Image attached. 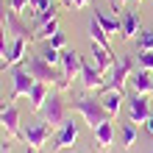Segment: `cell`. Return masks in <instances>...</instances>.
Returning <instances> with one entry per match:
<instances>
[{
  "mask_svg": "<svg viewBox=\"0 0 153 153\" xmlns=\"http://www.w3.org/2000/svg\"><path fill=\"white\" fill-rule=\"evenodd\" d=\"M139 14L137 11H125V17H123V28H120V36H123V42H131L134 36L139 33Z\"/></svg>",
  "mask_w": 153,
  "mask_h": 153,
  "instance_id": "9a60e30c",
  "label": "cell"
},
{
  "mask_svg": "<svg viewBox=\"0 0 153 153\" xmlns=\"http://www.w3.org/2000/svg\"><path fill=\"white\" fill-rule=\"evenodd\" d=\"M64 45H67V36L61 31H56L53 33V36L48 39V48H56V50H64Z\"/></svg>",
  "mask_w": 153,
  "mask_h": 153,
  "instance_id": "484cf974",
  "label": "cell"
},
{
  "mask_svg": "<svg viewBox=\"0 0 153 153\" xmlns=\"http://www.w3.org/2000/svg\"><path fill=\"white\" fill-rule=\"evenodd\" d=\"M50 92H53V86H48V84H42V81H36V84H33V89L28 92L31 109H33V111H39L42 106H45V100L50 97Z\"/></svg>",
  "mask_w": 153,
  "mask_h": 153,
  "instance_id": "e0dca14e",
  "label": "cell"
},
{
  "mask_svg": "<svg viewBox=\"0 0 153 153\" xmlns=\"http://www.w3.org/2000/svg\"><path fill=\"white\" fill-rule=\"evenodd\" d=\"M100 100H103V106H106V111H109L111 117H117V114H120V109H123V100H128V97H125V92L111 89V92H100Z\"/></svg>",
  "mask_w": 153,
  "mask_h": 153,
  "instance_id": "ac0fdd59",
  "label": "cell"
},
{
  "mask_svg": "<svg viewBox=\"0 0 153 153\" xmlns=\"http://www.w3.org/2000/svg\"><path fill=\"white\" fill-rule=\"evenodd\" d=\"M36 78H33L25 67H11V100H20V97H28V92L33 89Z\"/></svg>",
  "mask_w": 153,
  "mask_h": 153,
  "instance_id": "ba28073f",
  "label": "cell"
},
{
  "mask_svg": "<svg viewBox=\"0 0 153 153\" xmlns=\"http://www.w3.org/2000/svg\"><path fill=\"white\" fill-rule=\"evenodd\" d=\"M42 59L48 61V64H53V67H61V50H56V48H48L42 53Z\"/></svg>",
  "mask_w": 153,
  "mask_h": 153,
  "instance_id": "603a6c76",
  "label": "cell"
},
{
  "mask_svg": "<svg viewBox=\"0 0 153 153\" xmlns=\"http://www.w3.org/2000/svg\"><path fill=\"white\" fill-rule=\"evenodd\" d=\"M0 153H11V150H8V145H3V148H0Z\"/></svg>",
  "mask_w": 153,
  "mask_h": 153,
  "instance_id": "836d02e7",
  "label": "cell"
},
{
  "mask_svg": "<svg viewBox=\"0 0 153 153\" xmlns=\"http://www.w3.org/2000/svg\"><path fill=\"white\" fill-rule=\"evenodd\" d=\"M70 109H75L81 117H84V123L92 131L97 128V125H103L106 120H114V117L106 111L100 95H92V92H86V95H81V97H73V100H70Z\"/></svg>",
  "mask_w": 153,
  "mask_h": 153,
  "instance_id": "6da1fadb",
  "label": "cell"
},
{
  "mask_svg": "<svg viewBox=\"0 0 153 153\" xmlns=\"http://www.w3.org/2000/svg\"><path fill=\"white\" fill-rule=\"evenodd\" d=\"M3 25H6V31L11 33L14 39H31V36H33V31L20 20V14H17V11H11V8H8V14H6V22H3Z\"/></svg>",
  "mask_w": 153,
  "mask_h": 153,
  "instance_id": "5bb4252c",
  "label": "cell"
},
{
  "mask_svg": "<svg viewBox=\"0 0 153 153\" xmlns=\"http://www.w3.org/2000/svg\"><path fill=\"white\" fill-rule=\"evenodd\" d=\"M0 128L6 131L8 139H17L22 142V128H20V109H17V103H6L3 111H0Z\"/></svg>",
  "mask_w": 153,
  "mask_h": 153,
  "instance_id": "52a82bcc",
  "label": "cell"
},
{
  "mask_svg": "<svg viewBox=\"0 0 153 153\" xmlns=\"http://www.w3.org/2000/svg\"><path fill=\"white\" fill-rule=\"evenodd\" d=\"M137 3H142V0H137Z\"/></svg>",
  "mask_w": 153,
  "mask_h": 153,
  "instance_id": "f35d334b",
  "label": "cell"
},
{
  "mask_svg": "<svg viewBox=\"0 0 153 153\" xmlns=\"http://www.w3.org/2000/svg\"><path fill=\"white\" fill-rule=\"evenodd\" d=\"M3 106H6V100H3V97H0V111H3Z\"/></svg>",
  "mask_w": 153,
  "mask_h": 153,
  "instance_id": "e575fe53",
  "label": "cell"
},
{
  "mask_svg": "<svg viewBox=\"0 0 153 153\" xmlns=\"http://www.w3.org/2000/svg\"><path fill=\"white\" fill-rule=\"evenodd\" d=\"M139 70H150L153 73V50H142L139 53Z\"/></svg>",
  "mask_w": 153,
  "mask_h": 153,
  "instance_id": "4316f807",
  "label": "cell"
},
{
  "mask_svg": "<svg viewBox=\"0 0 153 153\" xmlns=\"http://www.w3.org/2000/svg\"><path fill=\"white\" fill-rule=\"evenodd\" d=\"M148 117H150V100H148V95H137V92H134L128 97V120L134 125H142V123H148Z\"/></svg>",
  "mask_w": 153,
  "mask_h": 153,
  "instance_id": "9c48e42d",
  "label": "cell"
},
{
  "mask_svg": "<svg viewBox=\"0 0 153 153\" xmlns=\"http://www.w3.org/2000/svg\"><path fill=\"white\" fill-rule=\"evenodd\" d=\"M134 70H137L134 59H131V56H120V59L114 61V67L103 75V89H100V92H111V89L123 92L125 84H128V78L134 75ZM100 92H97V95H100Z\"/></svg>",
  "mask_w": 153,
  "mask_h": 153,
  "instance_id": "3957f363",
  "label": "cell"
},
{
  "mask_svg": "<svg viewBox=\"0 0 153 153\" xmlns=\"http://www.w3.org/2000/svg\"><path fill=\"white\" fill-rule=\"evenodd\" d=\"M59 31V17H53V20H48V22H42L36 31H33V36H31V45L33 42H48L53 33Z\"/></svg>",
  "mask_w": 153,
  "mask_h": 153,
  "instance_id": "d6986e66",
  "label": "cell"
},
{
  "mask_svg": "<svg viewBox=\"0 0 153 153\" xmlns=\"http://www.w3.org/2000/svg\"><path fill=\"white\" fill-rule=\"evenodd\" d=\"M25 70L36 78V81H42V84H48V86H56L59 92H64L67 89V84H64V75H61V67H53V64H48L42 56H28L25 59Z\"/></svg>",
  "mask_w": 153,
  "mask_h": 153,
  "instance_id": "7a4b0ae2",
  "label": "cell"
},
{
  "mask_svg": "<svg viewBox=\"0 0 153 153\" xmlns=\"http://www.w3.org/2000/svg\"><path fill=\"white\" fill-rule=\"evenodd\" d=\"M109 6H111V11H117V8H120V3H117V0H109Z\"/></svg>",
  "mask_w": 153,
  "mask_h": 153,
  "instance_id": "d6a6232c",
  "label": "cell"
},
{
  "mask_svg": "<svg viewBox=\"0 0 153 153\" xmlns=\"http://www.w3.org/2000/svg\"><path fill=\"white\" fill-rule=\"evenodd\" d=\"M137 48H139V53H142V50H153V31L139 33V39H137Z\"/></svg>",
  "mask_w": 153,
  "mask_h": 153,
  "instance_id": "cb8c5ba5",
  "label": "cell"
},
{
  "mask_svg": "<svg viewBox=\"0 0 153 153\" xmlns=\"http://www.w3.org/2000/svg\"><path fill=\"white\" fill-rule=\"evenodd\" d=\"M39 3H42V0H28V11H36Z\"/></svg>",
  "mask_w": 153,
  "mask_h": 153,
  "instance_id": "4dcf8cb0",
  "label": "cell"
},
{
  "mask_svg": "<svg viewBox=\"0 0 153 153\" xmlns=\"http://www.w3.org/2000/svg\"><path fill=\"white\" fill-rule=\"evenodd\" d=\"M6 14H8V8H6V0H0V20L6 22Z\"/></svg>",
  "mask_w": 153,
  "mask_h": 153,
  "instance_id": "f546056e",
  "label": "cell"
},
{
  "mask_svg": "<svg viewBox=\"0 0 153 153\" xmlns=\"http://www.w3.org/2000/svg\"><path fill=\"white\" fill-rule=\"evenodd\" d=\"M8 8L17 11V14H22L25 8H28V0H8Z\"/></svg>",
  "mask_w": 153,
  "mask_h": 153,
  "instance_id": "83f0119b",
  "label": "cell"
},
{
  "mask_svg": "<svg viewBox=\"0 0 153 153\" xmlns=\"http://www.w3.org/2000/svg\"><path fill=\"white\" fill-rule=\"evenodd\" d=\"M81 86L86 92H100L103 89V73L89 61H81Z\"/></svg>",
  "mask_w": 153,
  "mask_h": 153,
  "instance_id": "7c38bea8",
  "label": "cell"
},
{
  "mask_svg": "<svg viewBox=\"0 0 153 153\" xmlns=\"http://www.w3.org/2000/svg\"><path fill=\"white\" fill-rule=\"evenodd\" d=\"M78 134H81V123L73 120V117H67L64 125H61V128L56 131V137H53V153L73 148L75 142H78Z\"/></svg>",
  "mask_w": 153,
  "mask_h": 153,
  "instance_id": "8992f818",
  "label": "cell"
},
{
  "mask_svg": "<svg viewBox=\"0 0 153 153\" xmlns=\"http://www.w3.org/2000/svg\"><path fill=\"white\" fill-rule=\"evenodd\" d=\"M67 6H70V8H75V11H81V8H86V6H89V0H67Z\"/></svg>",
  "mask_w": 153,
  "mask_h": 153,
  "instance_id": "f1b7e54d",
  "label": "cell"
},
{
  "mask_svg": "<svg viewBox=\"0 0 153 153\" xmlns=\"http://www.w3.org/2000/svg\"><path fill=\"white\" fill-rule=\"evenodd\" d=\"M92 134H95L97 148H100V150H109V148H111V142H114V123H111V120H106L103 125H97Z\"/></svg>",
  "mask_w": 153,
  "mask_h": 153,
  "instance_id": "2e32d148",
  "label": "cell"
},
{
  "mask_svg": "<svg viewBox=\"0 0 153 153\" xmlns=\"http://www.w3.org/2000/svg\"><path fill=\"white\" fill-rule=\"evenodd\" d=\"M0 131H3V128H0Z\"/></svg>",
  "mask_w": 153,
  "mask_h": 153,
  "instance_id": "ab89813d",
  "label": "cell"
},
{
  "mask_svg": "<svg viewBox=\"0 0 153 153\" xmlns=\"http://www.w3.org/2000/svg\"><path fill=\"white\" fill-rule=\"evenodd\" d=\"M0 28H3V20H0Z\"/></svg>",
  "mask_w": 153,
  "mask_h": 153,
  "instance_id": "8d00e7d4",
  "label": "cell"
},
{
  "mask_svg": "<svg viewBox=\"0 0 153 153\" xmlns=\"http://www.w3.org/2000/svg\"><path fill=\"white\" fill-rule=\"evenodd\" d=\"M59 3H67V0H59Z\"/></svg>",
  "mask_w": 153,
  "mask_h": 153,
  "instance_id": "74e56055",
  "label": "cell"
},
{
  "mask_svg": "<svg viewBox=\"0 0 153 153\" xmlns=\"http://www.w3.org/2000/svg\"><path fill=\"white\" fill-rule=\"evenodd\" d=\"M28 45H31V39H11L8 56L0 61V67H3V70H11V67L25 64V59H28Z\"/></svg>",
  "mask_w": 153,
  "mask_h": 153,
  "instance_id": "8fae6325",
  "label": "cell"
},
{
  "mask_svg": "<svg viewBox=\"0 0 153 153\" xmlns=\"http://www.w3.org/2000/svg\"><path fill=\"white\" fill-rule=\"evenodd\" d=\"M95 20L103 25V31H106V33H114V31H120V28H123V20H120V17H109V14L97 11V8H95Z\"/></svg>",
  "mask_w": 153,
  "mask_h": 153,
  "instance_id": "44dd1931",
  "label": "cell"
},
{
  "mask_svg": "<svg viewBox=\"0 0 153 153\" xmlns=\"http://www.w3.org/2000/svg\"><path fill=\"white\" fill-rule=\"evenodd\" d=\"M81 59L75 50H61V75H64V84H67V89H70V84H73L75 78H81Z\"/></svg>",
  "mask_w": 153,
  "mask_h": 153,
  "instance_id": "30bf717a",
  "label": "cell"
},
{
  "mask_svg": "<svg viewBox=\"0 0 153 153\" xmlns=\"http://www.w3.org/2000/svg\"><path fill=\"white\" fill-rule=\"evenodd\" d=\"M145 128H148V134H150V137H153V114L148 117V123H145Z\"/></svg>",
  "mask_w": 153,
  "mask_h": 153,
  "instance_id": "1f68e13d",
  "label": "cell"
},
{
  "mask_svg": "<svg viewBox=\"0 0 153 153\" xmlns=\"http://www.w3.org/2000/svg\"><path fill=\"white\" fill-rule=\"evenodd\" d=\"M50 134H53L50 123H45V120H33V123H28V125L22 128V142H25L28 148H33V150H42L45 145H48Z\"/></svg>",
  "mask_w": 153,
  "mask_h": 153,
  "instance_id": "5b68a950",
  "label": "cell"
},
{
  "mask_svg": "<svg viewBox=\"0 0 153 153\" xmlns=\"http://www.w3.org/2000/svg\"><path fill=\"white\" fill-rule=\"evenodd\" d=\"M89 36H92V42L100 45V48H106L109 53H114V50H111V42H109V33L103 31V25L97 22L95 17H92V22H89Z\"/></svg>",
  "mask_w": 153,
  "mask_h": 153,
  "instance_id": "ffe728a7",
  "label": "cell"
},
{
  "mask_svg": "<svg viewBox=\"0 0 153 153\" xmlns=\"http://www.w3.org/2000/svg\"><path fill=\"white\" fill-rule=\"evenodd\" d=\"M67 109H70V103L61 97L59 89H53L50 97L45 100V106L39 109V114H42V120H45V123H50V128H53V131H59L61 125H64V120H67Z\"/></svg>",
  "mask_w": 153,
  "mask_h": 153,
  "instance_id": "277c9868",
  "label": "cell"
},
{
  "mask_svg": "<svg viewBox=\"0 0 153 153\" xmlns=\"http://www.w3.org/2000/svg\"><path fill=\"white\" fill-rule=\"evenodd\" d=\"M137 145V125H134L131 120L123 125V148L128 150V148H134Z\"/></svg>",
  "mask_w": 153,
  "mask_h": 153,
  "instance_id": "7402d4cb",
  "label": "cell"
},
{
  "mask_svg": "<svg viewBox=\"0 0 153 153\" xmlns=\"http://www.w3.org/2000/svg\"><path fill=\"white\" fill-rule=\"evenodd\" d=\"M117 3H120V8H123V6H125V3H128V0H117Z\"/></svg>",
  "mask_w": 153,
  "mask_h": 153,
  "instance_id": "d590c367",
  "label": "cell"
},
{
  "mask_svg": "<svg viewBox=\"0 0 153 153\" xmlns=\"http://www.w3.org/2000/svg\"><path fill=\"white\" fill-rule=\"evenodd\" d=\"M128 86L134 89L137 95H153V75L150 70H134V75L128 78Z\"/></svg>",
  "mask_w": 153,
  "mask_h": 153,
  "instance_id": "4fadbf2b",
  "label": "cell"
},
{
  "mask_svg": "<svg viewBox=\"0 0 153 153\" xmlns=\"http://www.w3.org/2000/svg\"><path fill=\"white\" fill-rule=\"evenodd\" d=\"M8 48H11V42H8V31H6V25H3V28H0V61L8 56Z\"/></svg>",
  "mask_w": 153,
  "mask_h": 153,
  "instance_id": "d4e9b609",
  "label": "cell"
}]
</instances>
